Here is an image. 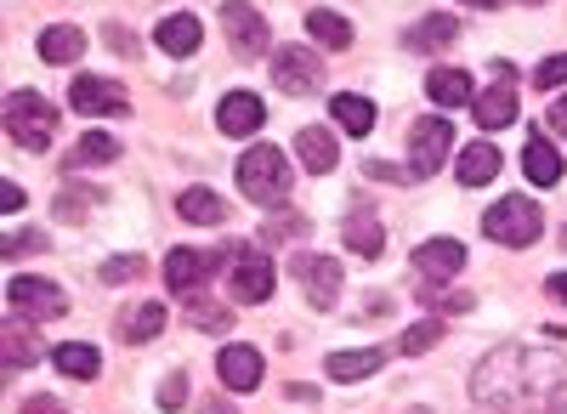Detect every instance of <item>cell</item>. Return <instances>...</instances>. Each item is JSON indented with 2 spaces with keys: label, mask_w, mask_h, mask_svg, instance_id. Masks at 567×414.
Returning a JSON list of instances; mask_svg holds the SVG:
<instances>
[{
  "label": "cell",
  "mask_w": 567,
  "mask_h": 414,
  "mask_svg": "<svg viewBox=\"0 0 567 414\" xmlns=\"http://www.w3.org/2000/svg\"><path fill=\"white\" fill-rule=\"evenodd\" d=\"M7 136L18 148L40 154V148H52V136H58V108L40 97V91H12L7 97Z\"/></svg>",
  "instance_id": "obj_1"
},
{
  "label": "cell",
  "mask_w": 567,
  "mask_h": 414,
  "mask_svg": "<svg viewBox=\"0 0 567 414\" xmlns=\"http://www.w3.org/2000/svg\"><path fill=\"white\" fill-rule=\"evenodd\" d=\"M290 182H296V170L284 165V154L278 148H250L245 159H239V194L250 199V205H284V194H290Z\"/></svg>",
  "instance_id": "obj_2"
},
{
  "label": "cell",
  "mask_w": 567,
  "mask_h": 414,
  "mask_svg": "<svg viewBox=\"0 0 567 414\" xmlns=\"http://www.w3.org/2000/svg\"><path fill=\"white\" fill-rule=\"evenodd\" d=\"M539 227H545V216H539V205L523 199V194H505V199L483 216V234H488L494 245H511V250L534 245V239H539Z\"/></svg>",
  "instance_id": "obj_3"
},
{
  "label": "cell",
  "mask_w": 567,
  "mask_h": 414,
  "mask_svg": "<svg viewBox=\"0 0 567 414\" xmlns=\"http://www.w3.org/2000/svg\"><path fill=\"white\" fill-rule=\"evenodd\" d=\"M454 154V125L449 120H414L409 131V176H437Z\"/></svg>",
  "instance_id": "obj_4"
},
{
  "label": "cell",
  "mask_w": 567,
  "mask_h": 414,
  "mask_svg": "<svg viewBox=\"0 0 567 414\" xmlns=\"http://www.w3.org/2000/svg\"><path fill=\"white\" fill-rule=\"evenodd\" d=\"M7 301H12L18 318H29V324H52V318L69 312V301H63V290L52 279H12L7 284Z\"/></svg>",
  "instance_id": "obj_5"
},
{
  "label": "cell",
  "mask_w": 567,
  "mask_h": 414,
  "mask_svg": "<svg viewBox=\"0 0 567 414\" xmlns=\"http://www.w3.org/2000/svg\"><path fill=\"white\" fill-rule=\"evenodd\" d=\"M290 272H296V284H301V296L312 301V307H336L341 301V261L336 256H296L290 261Z\"/></svg>",
  "instance_id": "obj_6"
},
{
  "label": "cell",
  "mask_w": 567,
  "mask_h": 414,
  "mask_svg": "<svg viewBox=\"0 0 567 414\" xmlns=\"http://www.w3.org/2000/svg\"><path fill=\"white\" fill-rule=\"evenodd\" d=\"M221 29H227V40H233V52L239 58H261L267 52V18L250 7V0H227L221 7Z\"/></svg>",
  "instance_id": "obj_7"
},
{
  "label": "cell",
  "mask_w": 567,
  "mask_h": 414,
  "mask_svg": "<svg viewBox=\"0 0 567 414\" xmlns=\"http://www.w3.org/2000/svg\"><path fill=\"white\" fill-rule=\"evenodd\" d=\"M471 108H477L483 131L516 125V74H511V63H494V85L483 91V97H471Z\"/></svg>",
  "instance_id": "obj_8"
},
{
  "label": "cell",
  "mask_w": 567,
  "mask_h": 414,
  "mask_svg": "<svg viewBox=\"0 0 567 414\" xmlns=\"http://www.w3.org/2000/svg\"><path fill=\"white\" fill-rule=\"evenodd\" d=\"M272 80L284 97H307V91L323 85V63L307 52V45H284V52L272 58Z\"/></svg>",
  "instance_id": "obj_9"
},
{
  "label": "cell",
  "mask_w": 567,
  "mask_h": 414,
  "mask_svg": "<svg viewBox=\"0 0 567 414\" xmlns=\"http://www.w3.org/2000/svg\"><path fill=\"white\" fill-rule=\"evenodd\" d=\"M239 261H233V301H267L272 284H278V272L261 250H233Z\"/></svg>",
  "instance_id": "obj_10"
},
{
  "label": "cell",
  "mask_w": 567,
  "mask_h": 414,
  "mask_svg": "<svg viewBox=\"0 0 567 414\" xmlns=\"http://www.w3.org/2000/svg\"><path fill=\"white\" fill-rule=\"evenodd\" d=\"M69 103H74L80 114H125V108H131L125 85H114V80H97V74H80V80L69 85Z\"/></svg>",
  "instance_id": "obj_11"
},
{
  "label": "cell",
  "mask_w": 567,
  "mask_h": 414,
  "mask_svg": "<svg viewBox=\"0 0 567 414\" xmlns=\"http://www.w3.org/2000/svg\"><path fill=\"white\" fill-rule=\"evenodd\" d=\"M460 267H465L460 239H425V245L414 250V272H420L425 284H443V279H454Z\"/></svg>",
  "instance_id": "obj_12"
},
{
  "label": "cell",
  "mask_w": 567,
  "mask_h": 414,
  "mask_svg": "<svg viewBox=\"0 0 567 414\" xmlns=\"http://www.w3.org/2000/svg\"><path fill=\"white\" fill-rule=\"evenodd\" d=\"M216 375H221L227 392H256L261 386V352L256 346H221Z\"/></svg>",
  "instance_id": "obj_13"
},
{
  "label": "cell",
  "mask_w": 567,
  "mask_h": 414,
  "mask_svg": "<svg viewBox=\"0 0 567 414\" xmlns=\"http://www.w3.org/2000/svg\"><path fill=\"white\" fill-rule=\"evenodd\" d=\"M261 120H267V108H261V97H250V91H227L221 108H216V125L227 136H250V131H261Z\"/></svg>",
  "instance_id": "obj_14"
},
{
  "label": "cell",
  "mask_w": 567,
  "mask_h": 414,
  "mask_svg": "<svg viewBox=\"0 0 567 414\" xmlns=\"http://www.w3.org/2000/svg\"><path fill=\"white\" fill-rule=\"evenodd\" d=\"M154 40H159V52H165V58H194V52H199V40H205V29H199L194 12H176V18H165V23L154 29Z\"/></svg>",
  "instance_id": "obj_15"
},
{
  "label": "cell",
  "mask_w": 567,
  "mask_h": 414,
  "mask_svg": "<svg viewBox=\"0 0 567 414\" xmlns=\"http://www.w3.org/2000/svg\"><path fill=\"white\" fill-rule=\"evenodd\" d=\"M341 239H347V250H352V256L374 261V256L386 250V227H381V216H374V210H352V216H347V227H341Z\"/></svg>",
  "instance_id": "obj_16"
},
{
  "label": "cell",
  "mask_w": 567,
  "mask_h": 414,
  "mask_svg": "<svg viewBox=\"0 0 567 414\" xmlns=\"http://www.w3.org/2000/svg\"><path fill=\"white\" fill-rule=\"evenodd\" d=\"M210 272H216V256H205V250H171L165 256V284L171 290H194Z\"/></svg>",
  "instance_id": "obj_17"
},
{
  "label": "cell",
  "mask_w": 567,
  "mask_h": 414,
  "mask_svg": "<svg viewBox=\"0 0 567 414\" xmlns=\"http://www.w3.org/2000/svg\"><path fill=\"white\" fill-rule=\"evenodd\" d=\"M165 318H171V312H165L159 301H142V307L120 312V324H114V330H120L125 346H142V341H154V335L165 330Z\"/></svg>",
  "instance_id": "obj_18"
},
{
  "label": "cell",
  "mask_w": 567,
  "mask_h": 414,
  "mask_svg": "<svg viewBox=\"0 0 567 414\" xmlns=\"http://www.w3.org/2000/svg\"><path fill=\"white\" fill-rule=\"evenodd\" d=\"M296 159H301L307 170H318V176L336 170V159H341V154H336V136L318 131V125H301V131H296Z\"/></svg>",
  "instance_id": "obj_19"
},
{
  "label": "cell",
  "mask_w": 567,
  "mask_h": 414,
  "mask_svg": "<svg viewBox=\"0 0 567 414\" xmlns=\"http://www.w3.org/2000/svg\"><path fill=\"white\" fill-rule=\"evenodd\" d=\"M523 170H528L534 188H556V182H561V154L545 143V136H528V143H523Z\"/></svg>",
  "instance_id": "obj_20"
},
{
  "label": "cell",
  "mask_w": 567,
  "mask_h": 414,
  "mask_svg": "<svg viewBox=\"0 0 567 414\" xmlns=\"http://www.w3.org/2000/svg\"><path fill=\"white\" fill-rule=\"evenodd\" d=\"M425 97L443 103V108L471 103V74L465 69H432V74H425Z\"/></svg>",
  "instance_id": "obj_21"
},
{
  "label": "cell",
  "mask_w": 567,
  "mask_h": 414,
  "mask_svg": "<svg viewBox=\"0 0 567 414\" xmlns=\"http://www.w3.org/2000/svg\"><path fill=\"white\" fill-rule=\"evenodd\" d=\"M499 148L494 143H471L465 154H460V182H465V188H483V182H494L499 176Z\"/></svg>",
  "instance_id": "obj_22"
},
{
  "label": "cell",
  "mask_w": 567,
  "mask_h": 414,
  "mask_svg": "<svg viewBox=\"0 0 567 414\" xmlns=\"http://www.w3.org/2000/svg\"><path fill=\"white\" fill-rule=\"evenodd\" d=\"M307 34L318 45H329V52H347V45H352V23L341 12H329V7H312L307 12Z\"/></svg>",
  "instance_id": "obj_23"
},
{
  "label": "cell",
  "mask_w": 567,
  "mask_h": 414,
  "mask_svg": "<svg viewBox=\"0 0 567 414\" xmlns=\"http://www.w3.org/2000/svg\"><path fill=\"white\" fill-rule=\"evenodd\" d=\"M329 120H336L347 136H369V131H374V103H369V97H352V91H341V97L329 103Z\"/></svg>",
  "instance_id": "obj_24"
},
{
  "label": "cell",
  "mask_w": 567,
  "mask_h": 414,
  "mask_svg": "<svg viewBox=\"0 0 567 414\" xmlns=\"http://www.w3.org/2000/svg\"><path fill=\"white\" fill-rule=\"evenodd\" d=\"M80 52H85V34L74 23H52L40 34V58L45 63H80Z\"/></svg>",
  "instance_id": "obj_25"
},
{
  "label": "cell",
  "mask_w": 567,
  "mask_h": 414,
  "mask_svg": "<svg viewBox=\"0 0 567 414\" xmlns=\"http://www.w3.org/2000/svg\"><path fill=\"white\" fill-rule=\"evenodd\" d=\"M52 363H58L69 381H97V370H103L97 346H85V341H63V346L52 352Z\"/></svg>",
  "instance_id": "obj_26"
},
{
  "label": "cell",
  "mask_w": 567,
  "mask_h": 414,
  "mask_svg": "<svg viewBox=\"0 0 567 414\" xmlns=\"http://www.w3.org/2000/svg\"><path fill=\"white\" fill-rule=\"evenodd\" d=\"M386 363L381 346H363V352H329V381H363Z\"/></svg>",
  "instance_id": "obj_27"
},
{
  "label": "cell",
  "mask_w": 567,
  "mask_h": 414,
  "mask_svg": "<svg viewBox=\"0 0 567 414\" xmlns=\"http://www.w3.org/2000/svg\"><path fill=\"white\" fill-rule=\"evenodd\" d=\"M176 210H182V221H194V227L227 221V205H221V194H210V188H187V194L176 199Z\"/></svg>",
  "instance_id": "obj_28"
},
{
  "label": "cell",
  "mask_w": 567,
  "mask_h": 414,
  "mask_svg": "<svg viewBox=\"0 0 567 414\" xmlns=\"http://www.w3.org/2000/svg\"><path fill=\"white\" fill-rule=\"evenodd\" d=\"M454 40H460V23H454V18H425L420 29L403 34L409 52H437V45H454Z\"/></svg>",
  "instance_id": "obj_29"
},
{
  "label": "cell",
  "mask_w": 567,
  "mask_h": 414,
  "mask_svg": "<svg viewBox=\"0 0 567 414\" xmlns=\"http://www.w3.org/2000/svg\"><path fill=\"white\" fill-rule=\"evenodd\" d=\"M34 352H40V341H34V330L23 324V318L12 312V324H7V375H18L23 363H34Z\"/></svg>",
  "instance_id": "obj_30"
},
{
  "label": "cell",
  "mask_w": 567,
  "mask_h": 414,
  "mask_svg": "<svg viewBox=\"0 0 567 414\" xmlns=\"http://www.w3.org/2000/svg\"><path fill=\"white\" fill-rule=\"evenodd\" d=\"M103 159H120V143L109 131H85L74 143V154H69V165H103Z\"/></svg>",
  "instance_id": "obj_31"
},
{
  "label": "cell",
  "mask_w": 567,
  "mask_h": 414,
  "mask_svg": "<svg viewBox=\"0 0 567 414\" xmlns=\"http://www.w3.org/2000/svg\"><path fill=\"white\" fill-rule=\"evenodd\" d=\"M437 341H443V318H425V324H414V330H403V341H398V346L420 358V352H432Z\"/></svg>",
  "instance_id": "obj_32"
},
{
  "label": "cell",
  "mask_w": 567,
  "mask_h": 414,
  "mask_svg": "<svg viewBox=\"0 0 567 414\" xmlns=\"http://www.w3.org/2000/svg\"><path fill=\"white\" fill-rule=\"evenodd\" d=\"M534 85H539V91H556V85H567V52L545 58V63L534 69Z\"/></svg>",
  "instance_id": "obj_33"
},
{
  "label": "cell",
  "mask_w": 567,
  "mask_h": 414,
  "mask_svg": "<svg viewBox=\"0 0 567 414\" xmlns=\"http://www.w3.org/2000/svg\"><path fill=\"white\" fill-rule=\"evenodd\" d=\"M187 318H194L199 330H227V324H233V312H227V307H205V301L187 307Z\"/></svg>",
  "instance_id": "obj_34"
},
{
  "label": "cell",
  "mask_w": 567,
  "mask_h": 414,
  "mask_svg": "<svg viewBox=\"0 0 567 414\" xmlns=\"http://www.w3.org/2000/svg\"><path fill=\"white\" fill-rule=\"evenodd\" d=\"M187 403V375L176 370V375H165V386H159V408H182Z\"/></svg>",
  "instance_id": "obj_35"
},
{
  "label": "cell",
  "mask_w": 567,
  "mask_h": 414,
  "mask_svg": "<svg viewBox=\"0 0 567 414\" xmlns=\"http://www.w3.org/2000/svg\"><path fill=\"white\" fill-rule=\"evenodd\" d=\"M136 272H142V261H136V256H125V261H109V267H103V279H109V284H120V279H136Z\"/></svg>",
  "instance_id": "obj_36"
},
{
  "label": "cell",
  "mask_w": 567,
  "mask_h": 414,
  "mask_svg": "<svg viewBox=\"0 0 567 414\" xmlns=\"http://www.w3.org/2000/svg\"><path fill=\"white\" fill-rule=\"evenodd\" d=\"M23 250H45V234H12L7 239V256H23Z\"/></svg>",
  "instance_id": "obj_37"
},
{
  "label": "cell",
  "mask_w": 567,
  "mask_h": 414,
  "mask_svg": "<svg viewBox=\"0 0 567 414\" xmlns=\"http://www.w3.org/2000/svg\"><path fill=\"white\" fill-rule=\"evenodd\" d=\"M23 414H69V408H63L58 397H45V392H34V397L23 403Z\"/></svg>",
  "instance_id": "obj_38"
},
{
  "label": "cell",
  "mask_w": 567,
  "mask_h": 414,
  "mask_svg": "<svg viewBox=\"0 0 567 414\" xmlns=\"http://www.w3.org/2000/svg\"><path fill=\"white\" fill-rule=\"evenodd\" d=\"M109 45H114L120 58H136V34L131 29H109Z\"/></svg>",
  "instance_id": "obj_39"
},
{
  "label": "cell",
  "mask_w": 567,
  "mask_h": 414,
  "mask_svg": "<svg viewBox=\"0 0 567 414\" xmlns=\"http://www.w3.org/2000/svg\"><path fill=\"white\" fill-rule=\"evenodd\" d=\"M550 131H556V136H567V97H556V103H550Z\"/></svg>",
  "instance_id": "obj_40"
},
{
  "label": "cell",
  "mask_w": 567,
  "mask_h": 414,
  "mask_svg": "<svg viewBox=\"0 0 567 414\" xmlns=\"http://www.w3.org/2000/svg\"><path fill=\"white\" fill-rule=\"evenodd\" d=\"M0 205H7V210H23V188H18V182H7V188H0Z\"/></svg>",
  "instance_id": "obj_41"
},
{
  "label": "cell",
  "mask_w": 567,
  "mask_h": 414,
  "mask_svg": "<svg viewBox=\"0 0 567 414\" xmlns=\"http://www.w3.org/2000/svg\"><path fill=\"white\" fill-rule=\"evenodd\" d=\"M545 290H550V296H556V301H567V272H556V279H550V284H545Z\"/></svg>",
  "instance_id": "obj_42"
},
{
  "label": "cell",
  "mask_w": 567,
  "mask_h": 414,
  "mask_svg": "<svg viewBox=\"0 0 567 414\" xmlns=\"http://www.w3.org/2000/svg\"><path fill=\"white\" fill-rule=\"evenodd\" d=\"M205 414H239V408H233V403H205Z\"/></svg>",
  "instance_id": "obj_43"
},
{
  "label": "cell",
  "mask_w": 567,
  "mask_h": 414,
  "mask_svg": "<svg viewBox=\"0 0 567 414\" xmlns=\"http://www.w3.org/2000/svg\"><path fill=\"white\" fill-rule=\"evenodd\" d=\"M465 7H477V12H488V7H499V0H465Z\"/></svg>",
  "instance_id": "obj_44"
},
{
  "label": "cell",
  "mask_w": 567,
  "mask_h": 414,
  "mask_svg": "<svg viewBox=\"0 0 567 414\" xmlns=\"http://www.w3.org/2000/svg\"><path fill=\"white\" fill-rule=\"evenodd\" d=\"M523 7H545V0H523Z\"/></svg>",
  "instance_id": "obj_45"
},
{
  "label": "cell",
  "mask_w": 567,
  "mask_h": 414,
  "mask_svg": "<svg viewBox=\"0 0 567 414\" xmlns=\"http://www.w3.org/2000/svg\"><path fill=\"white\" fill-rule=\"evenodd\" d=\"M477 414H483V408H477ZM488 414H505V408H488Z\"/></svg>",
  "instance_id": "obj_46"
},
{
  "label": "cell",
  "mask_w": 567,
  "mask_h": 414,
  "mask_svg": "<svg viewBox=\"0 0 567 414\" xmlns=\"http://www.w3.org/2000/svg\"><path fill=\"white\" fill-rule=\"evenodd\" d=\"M414 414H425V408H414Z\"/></svg>",
  "instance_id": "obj_47"
}]
</instances>
